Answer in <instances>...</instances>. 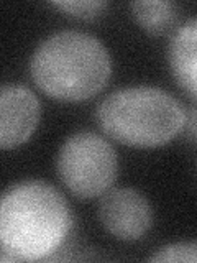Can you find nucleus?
Returning <instances> with one entry per match:
<instances>
[{"instance_id": "f257e3e1", "label": "nucleus", "mask_w": 197, "mask_h": 263, "mask_svg": "<svg viewBox=\"0 0 197 263\" xmlns=\"http://www.w3.org/2000/svg\"><path fill=\"white\" fill-rule=\"evenodd\" d=\"M72 222L69 202L46 181L28 179L10 186L0 202V260L51 258L69 237Z\"/></svg>"}, {"instance_id": "f03ea898", "label": "nucleus", "mask_w": 197, "mask_h": 263, "mask_svg": "<svg viewBox=\"0 0 197 263\" xmlns=\"http://www.w3.org/2000/svg\"><path fill=\"white\" fill-rule=\"evenodd\" d=\"M35 84L57 101L79 102L97 96L112 74L107 48L94 35L77 30L45 38L30 61Z\"/></svg>"}, {"instance_id": "7ed1b4c3", "label": "nucleus", "mask_w": 197, "mask_h": 263, "mask_svg": "<svg viewBox=\"0 0 197 263\" xmlns=\"http://www.w3.org/2000/svg\"><path fill=\"white\" fill-rule=\"evenodd\" d=\"M95 119L115 142L131 148H156L179 135L186 110L166 90L135 86L107 96L97 107Z\"/></svg>"}, {"instance_id": "20e7f679", "label": "nucleus", "mask_w": 197, "mask_h": 263, "mask_svg": "<svg viewBox=\"0 0 197 263\" xmlns=\"http://www.w3.org/2000/svg\"><path fill=\"white\" fill-rule=\"evenodd\" d=\"M57 175L79 199L104 196L119 175V160L112 145L92 132H77L66 138L57 153Z\"/></svg>"}, {"instance_id": "39448f33", "label": "nucleus", "mask_w": 197, "mask_h": 263, "mask_svg": "<svg viewBox=\"0 0 197 263\" xmlns=\"http://www.w3.org/2000/svg\"><path fill=\"white\" fill-rule=\"evenodd\" d=\"M98 219L104 229L119 240L135 242L153 224V211L146 197L131 187L109 189L98 202Z\"/></svg>"}, {"instance_id": "423d86ee", "label": "nucleus", "mask_w": 197, "mask_h": 263, "mask_svg": "<svg viewBox=\"0 0 197 263\" xmlns=\"http://www.w3.org/2000/svg\"><path fill=\"white\" fill-rule=\"evenodd\" d=\"M40 115L41 104L28 87L5 84L0 90V146L12 150L28 142Z\"/></svg>"}, {"instance_id": "0eeeda50", "label": "nucleus", "mask_w": 197, "mask_h": 263, "mask_svg": "<svg viewBox=\"0 0 197 263\" xmlns=\"http://www.w3.org/2000/svg\"><path fill=\"white\" fill-rule=\"evenodd\" d=\"M168 63L178 86L197 102V18L187 20L171 36Z\"/></svg>"}, {"instance_id": "6e6552de", "label": "nucleus", "mask_w": 197, "mask_h": 263, "mask_svg": "<svg viewBox=\"0 0 197 263\" xmlns=\"http://www.w3.org/2000/svg\"><path fill=\"white\" fill-rule=\"evenodd\" d=\"M136 23L150 35H164L174 28L179 7L169 0H140L130 5Z\"/></svg>"}, {"instance_id": "1a4fd4ad", "label": "nucleus", "mask_w": 197, "mask_h": 263, "mask_svg": "<svg viewBox=\"0 0 197 263\" xmlns=\"http://www.w3.org/2000/svg\"><path fill=\"white\" fill-rule=\"evenodd\" d=\"M51 5L60 8L64 13L82 20L95 18V16L102 15L105 8L109 7V4L102 2V0H79V2L77 0H66V2H53Z\"/></svg>"}, {"instance_id": "9d476101", "label": "nucleus", "mask_w": 197, "mask_h": 263, "mask_svg": "<svg viewBox=\"0 0 197 263\" xmlns=\"http://www.w3.org/2000/svg\"><path fill=\"white\" fill-rule=\"evenodd\" d=\"M150 261H191L197 263V242H179L163 247L150 257Z\"/></svg>"}, {"instance_id": "9b49d317", "label": "nucleus", "mask_w": 197, "mask_h": 263, "mask_svg": "<svg viewBox=\"0 0 197 263\" xmlns=\"http://www.w3.org/2000/svg\"><path fill=\"white\" fill-rule=\"evenodd\" d=\"M184 135L187 140H197V109L191 107V109L186 110V119H184Z\"/></svg>"}]
</instances>
